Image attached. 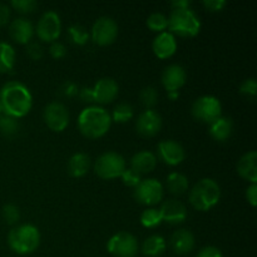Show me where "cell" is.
I'll return each mask as SVG.
<instances>
[{
    "mask_svg": "<svg viewBox=\"0 0 257 257\" xmlns=\"http://www.w3.org/2000/svg\"><path fill=\"white\" fill-rule=\"evenodd\" d=\"M49 53L54 59H62V58H64L67 55V48H65V45L63 43L55 40V42L50 43Z\"/></svg>",
    "mask_w": 257,
    "mask_h": 257,
    "instance_id": "cell-39",
    "label": "cell"
},
{
    "mask_svg": "<svg viewBox=\"0 0 257 257\" xmlns=\"http://www.w3.org/2000/svg\"><path fill=\"white\" fill-rule=\"evenodd\" d=\"M43 118L48 127L54 132H63L69 124V110L63 103L50 102L43 110Z\"/></svg>",
    "mask_w": 257,
    "mask_h": 257,
    "instance_id": "cell-12",
    "label": "cell"
},
{
    "mask_svg": "<svg viewBox=\"0 0 257 257\" xmlns=\"http://www.w3.org/2000/svg\"><path fill=\"white\" fill-rule=\"evenodd\" d=\"M2 215H3V218H4V221L8 223V225L15 226L20 220L19 207L13 205V203H8V205H5L4 207H3Z\"/></svg>",
    "mask_w": 257,
    "mask_h": 257,
    "instance_id": "cell-34",
    "label": "cell"
},
{
    "mask_svg": "<svg viewBox=\"0 0 257 257\" xmlns=\"http://www.w3.org/2000/svg\"><path fill=\"white\" fill-rule=\"evenodd\" d=\"M68 35H69V39L77 45L87 44V42L89 40V33L80 24L70 25L68 29Z\"/></svg>",
    "mask_w": 257,
    "mask_h": 257,
    "instance_id": "cell-31",
    "label": "cell"
},
{
    "mask_svg": "<svg viewBox=\"0 0 257 257\" xmlns=\"http://www.w3.org/2000/svg\"><path fill=\"white\" fill-rule=\"evenodd\" d=\"M156 157L168 166H178L185 161L186 152L182 145L177 141L165 140L158 143Z\"/></svg>",
    "mask_w": 257,
    "mask_h": 257,
    "instance_id": "cell-13",
    "label": "cell"
},
{
    "mask_svg": "<svg viewBox=\"0 0 257 257\" xmlns=\"http://www.w3.org/2000/svg\"><path fill=\"white\" fill-rule=\"evenodd\" d=\"M12 7L22 14H29L37 9L38 3L35 0H13Z\"/></svg>",
    "mask_w": 257,
    "mask_h": 257,
    "instance_id": "cell-36",
    "label": "cell"
},
{
    "mask_svg": "<svg viewBox=\"0 0 257 257\" xmlns=\"http://www.w3.org/2000/svg\"><path fill=\"white\" fill-rule=\"evenodd\" d=\"M135 198L145 206H155L163 200V186L156 178L142 180L135 188Z\"/></svg>",
    "mask_w": 257,
    "mask_h": 257,
    "instance_id": "cell-11",
    "label": "cell"
},
{
    "mask_svg": "<svg viewBox=\"0 0 257 257\" xmlns=\"http://www.w3.org/2000/svg\"><path fill=\"white\" fill-rule=\"evenodd\" d=\"M125 170V160L119 153L108 151L102 153L94 163L95 175L103 180H114L122 176Z\"/></svg>",
    "mask_w": 257,
    "mask_h": 257,
    "instance_id": "cell-6",
    "label": "cell"
},
{
    "mask_svg": "<svg viewBox=\"0 0 257 257\" xmlns=\"http://www.w3.org/2000/svg\"><path fill=\"white\" fill-rule=\"evenodd\" d=\"M62 33V20L59 14L54 10L43 13L37 24V35L40 40L53 43L59 38Z\"/></svg>",
    "mask_w": 257,
    "mask_h": 257,
    "instance_id": "cell-9",
    "label": "cell"
},
{
    "mask_svg": "<svg viewBox=\"0 0 257 257\" xmlns=\"http://www.w3.org/2000/svg\"><path fill=\"white\" fill-rule=\"evenodd\" d=\"M107 251L114 257H135L138 252V241L132 233L117 232L108 240Z\"/></svg>",
    "mask_w": 257,
    "mask_h": 257,
    "instance_id": "cell-8",
    "label": "cell"
},
{
    "mask_svg": "<svg viewBox=\"0 0 257 257\" xmlns=\"http://www.w3.org/2000/svg\"><path fill=\"white\" fill-rule=\"evenodd\" d=\"M90 163H92V161H90V157L87 153H74V155L69 158V161H68V173H69L72 177L75 178L83 177V176L87 175L88 171H89Z\"/></svg>",
    "mask_w": 257,
    "mask_h": 257,
    "instance_id": "cell-23",
    "label": "cell"
},
{
    "mask_svg": "<svg viewBox=\"0 0 257 257\" xmlns=\"http://www.w3.org/2000/svg\"><path fill=\"white\" fill-rule=\"evenodd\" d=\"M171 247L177 255H187L195 247V236L191 231L181 228L171 236Z\"/></svg>",
    "mask_w": 257,
    "mask_h": 257,
    "instance_id": "cell-20",
    "label": "cell"
},
{
    "mask_svg": "<svg viewBox=\"0 0 257 257\" xmlns=\"http://www.w3.org/2000/svg\"><path fill=\"white\" fill-rule=\"evenodd\" d=\"M120 178H122L123 183H124L125 186L136 188L140 185L141 181H142V175H140L138 172L133 171L132 168H125L124 172L120 176Z\"/></svg>",
    "mask_w": 257,
    "mask_h": 257,
    "instance_id": "cell-35",
    "label": "cell"
},
{
    "mask_svg": "<svg viewBox=\"0 0 257 257\" xmlns=\"http://www.w3.org/2000/svg\"><path fill=\"white\" fill-rule=\"evenodd\" d=\"M167 188L172 195L180 196L183 195L186 191L188 190V178L187 176H185L183 173L180 172H172L167 176Z\"/></svg>",
    "mask_w": 257,
    "mask_h": 257,
    "instance_id": "cell-26",
    "label": "cell"
},
{
    "mask_svg": "<svg viewBox=\"0 0 257 257\" xmlns=\"http://www.w3.org/2000/svg\"><path fill=\"white\" fill-rule=\"evenodd\" d=\"M10 7L9 5L0 3V27H4L9 23L10 19Z\"/></svg>",
    "mask_w": 257,
    "mask_h": 257,
    "instance_id": "cell-44",
    "label": "cell"
},
{
    "mask_svg": "<svg viewBox=\"0 0 257 257\" xmlns=\"http://www.w3.org/2000/svg\"><path fill=\"white\" fill-rule=\"evenodd\" d=\"M173 9H188L191 8L190 0H177V2H172Z\"/></svg>",
    "mask_w": 257,
    "mask_h": 257,
    "instance_id": "cell-46",
    "label": "cell"
},
{
    "mask_svg": "<svg viewBox=\"0 0 257 257\" xmlns=\"http://www.w3.org/2000/svg\"><path fill=\"white\" fill-rule=\"evenodd\" d=\"M79 93V87L72 80H65L59 87V94L63 98H74Z\"/></svg>",
    "mask_w": 257,
    "mask_h": 257,
    "instance_id": "cell-38",
    "label": "cell"
},
{
    "mask_svg": "<svg viewBox=\"0 0 257 257\" xmlns=\"http://www.w3.org/2000/svg\"><path fill=\"white\" fill-rule=\"evenodd\" d=\"M157 166V157L151 151H140L131 158V168L140 175L150 173Z\"/></svg>",
    "mask_w": 257,
    "mask_h": 257,
    "instance_id": "cell-22",
    "label": "cell"
},
{
    "mask_svg": "<svg viewBox=\"0 0 257 257\" xmlns=\"http://www.w3.org/2000/svg\"><path fill=\"white\" fill-rule=\"evenodd\" d=\"M190 203L197 211H210L221 198V188L212 178H202L190 191Z\"/></svg>",
    "mask_w": 257,
    "mask_h": 257,
    "instance_id": "cell-4",
    "label": "cell"
},
{
    "mask_svg": "<svg viewBox=\"0 0 257 257\" xmlns=\"http://www.w3.org/2000/svg\"><path fill=\"white\" fill-rule=\"evenodd\" d=\"M133 115H135V110L132 105L127 102H122L115 105L110 118L117 123H127L132 119Z\"/></svg>",
    "mask_w": 257,
    "mask_h": 257,
    "instance_id": "cell-28",
    "label": "cell"
},
{
    "mask_svg": "<svg viewBox=\"0 0 257 257\" xmlns=\"http://www.w3.org/2000/svg\"><path fill=\"white\" fill-rule=\"evenodd\" d=\"M191 113L195 119L211 124L222 115V104L215 95H202L193 102Z\"/></svg>",
    "mask_w": 257,
    "mask_h": 257,
    "instance_id": "cell-7",
    "label": "cell"
},
{
    "mask_svg": "<svg viewBox=\"0 0 257 257\" xmlns=\"http://www.w3.org/2000/svg\"><path fill=\"white\" fill-rule=\"evenodd\" d=\"M147 27L152 32H157L158 34L165 32L168 28V18L163 13L155 12L147 18Z\"/></svg>",
    "mask_w": 257,
    "mask_h": 257,
    "instance_id": "cell-30",
    "label": "cell"
},
{
    "mask_svg": "<svg viewBox=\"0 0 257 257\" xmlns=\"http://www.w3.org/2000/svg\"><path fill=\"white\" fill-rule=\"evenodd\" d=\"M166 250V240L161 235H151L143 241L142 252L148 257H158Z\"/></svg>",
    "mask_w": 257,
    "mask_h": 257,
    "instance_id": "cell-25",
    "label": "cell"
},
{
    "mask_svg": "<svg viewBox=\"0 0 257 257\" xmlns=\"http://www.w3.org/2000/svg\"><path fill=\"white\" fill-rule=\"evenodd\" d=\"M201 20L191 8L188 9H172L168 17V29L173 35L192 38L200 33Z\"/></svg>",
    "mask_w": 257,
    "mask_h": 257,
    "instance_id": "cell-5",
    "label": "cell"
},
{
    "mask_svg": "<svg viewBox=\"0 0 257 257\" xmlns=\"http://www.w3.org/2000/svg\"><path fill=\"white\" fill-rule=\"evenodd\" d=\"M90 37L93 42L100 47L112 44L118 37L117 22L110 17L98 18L92 27Z\"/></svg>",
    "mask_w": 257,
    "mask_h": 257,
    "instance_id": "cell-10",
    "label": "cell"
},
{
    "mask_svg": "<svg viewBox=\"0 0 257 257\" xmlns=\"http://www.w3.org/2000/svg\"><path fill=\"white\" fill-rule=\"evenodd\" d=\"M82 102L84 103H94V95H93V89L90 87H84L78 93Z\"/></svg>",
    "mask_w": 257,
    "mask_h": 257,
    "instance_id": "cell-45",
    "label": "cell"
},
{
    "mask_svg": "<svg viewBox=\"0 0 257 257\" xmlns=\"http://www.w3.org/2000/svg\"><path fill=\"white\" fill-rule=\"evenodd\" d=\"M0 105L5 115L22 118L30 112L33 107V95L29 88L18 80H12L0 89Z\"/></svg>",
    "mask_w": 257,
    "mask_h": 257,
    "instance_id": "cell-1",
    "label": "cell"
},
{
    "mask_svg": "<svg viewBox=\"0 0 257 257\" xmlns=\"http://www.w3.org/2000/svg\"><path fill=\"white\" fill-rule=\"evenodd\" d=\"M196 257H223V255L218 247H215V246H206V247H203L197 253Z\"/></svg>",
    "mask_w": 257,
    "mask_h": 257,
    "instance_id": "cell-42",
    "label": "cell"
},
{
    "mask_svg": "<svg viewBox=\"0 0 257 257\" xmlns=\"http://www.w3.org/2000/svg\"><path fill=\"white\" fill-rule=\"evenodd\" d=\"M141 103L145 105L147 109H152L156 104L158 103V93L156 88L153 87H145L141 90L140 94Z\"/></svg>",
    "mask_w": 257,
    "mask_h": 257,
    "instance_id": "cell-33",
    "label": "cell"
},
{
    "mask_svg": "<svg viewBox=\"0 0 257 257\" xmlns=\"http://www.w3.org/2000/svg\"><path fill=\"white\" fill-rule=\"evenodd\" d=\"M15 65V50L12 44L0 42V73H9Z\"/></svg>",
    "mask_w": 257,
    "mask_h": 257,
    "instance_id": "cell-27",
    "label": "cell"
},
{
    "mask_svg": "<svg viewBox=\"0 0 257 257\" xmlns=\"http://www.w3.org/2000/svg\"><path fill=\"white\" fill-rule=\"evenodd\" d=\"M233 132V122L231 118L228 117H222L221 115L218 119H216L215 122H212L210 124V133L211 137L213 140L218 141V142H225L228 138L231 137Z\"/></svg>",
    "mask_w": 257,
    "mask_h": 257,
    "instance_id": "cell-24",
    "label": "cell"
},
{
    "mask_svg": "<svg viewBox=\"0 0 257 257\" xmlns=\"http://www.w3.org/2000/svg\"><path fill=\"white\" fill-rule=\"evenodd\" d=\"M110 125L112 118L103 107L89 105L78 115V128L80 133L89 140L103 137L109 131Z\"/></svg>",
    "mask_w": 257,
    "mask_h": 257,
    "instance_id": "cell-2",
    "label": "cell"
},
{
    "mask_svg": "<svg viewBox=\"0 0 257 257\" xmlns=\"http://www.w3.org/2000/svg\"><path fill=\"white\" fill-rule=\"evenodd\" d=\"M162 222V216L157 208H146L141 215V225L146 228H156Z\"/></svg>",
    "mask_w": 257,
    "mask_h": 257,
    "instance_id": "cell-29",
    "label": "cell"
},
{
    "mask_svg": "<svg viewBox=\"0 0 257 257\" xmlns=\"http://www.w3.org/2000/svg\"><path fill=\"white\" fill-rule=\"evenodd\" d=\"M246 200L250 203L252 207L257 205V185L256 183H251L247 188H246Z\"/></svg>",
    "mask_w": 257,
    "mask_h": 257,
    "instance_id": "cell-43",
    "label": "cell"
},
{
    "mask_svg": "<svg viewBox=\"0 0 257 257\" xmlns=\"http://www.w3.org/2000/svg\"><path fill=\"white\" fill-rule=\"evenodd\" d=\"M162 128V117L155 109H146L136 122V130L143 137H153Z\"/></svg>",
    "mask_w": 257,
    "mask_h": 257,
    "instance_id": "cell-14",
    "label": "cell"
},
{
    "mask_svg": "<svg viewBox=\"0 0 257 257\" xmlns=\"http://www.w3.org/2000/svg\"><path fill=\"white\" fill-rule=\"evenodd\" d=\"M202 5L210 12H221L227 5L225 0H203Z\"/></svg>",
    "mask_w": 257,
    "mask_h": 257,
    "instance_id": "cell-41",
    "label": "cell"
},
{
    "mask_svg": "<svg viewBox=\"0 0 257 257\" xmlns=\"http://www.w3.org/2000/svg\"><path fill=\"white\" fill-rule=\"evenodd\" d=\"M2 112H3V110H2V105H0V114H2Z\"/></svg>",
    "mask_w": 257,
    "mask_h": 257,
    "instance_id": "cell-48",
    "label": "cell"
},
{
    "mask_svg": "<svg viewBox=\"0 0 257 257\" xmlns=\"http://www.w3.org/2000/svg\"><path fill=\"white\" fill-rule=\"evenodd\" d=\"M19 131V123L9 115H0V133L5 137H14Z\"/></svg>",
    "mask_w": 257,
    "mask_h": 257,
    "instance_id": "cell-32",
    "label": "cell"
},
{
    "mask_svg": "<svg viewBox=\"0 0 257 257\" xmlns=\"http://www.w3.org/2000/svg\"><path fill=\"white\" fill-rule=\"evenodd\" d=\"M153 53L160 59L171 58L177 50V40L176 37L170 32H162L153 39L152 43Z\"/></svg>",
    "mask_w": 257,
    "mask_h": 257,
    "instance_id": "cell-18",
    "label": "cell"
},
{
    "mask_svg": "<svg viewBox=\"0 0 257 257\" xmlns=\"http://www.w3.org/2000/svg\"><path fill=\"white\" fill-rule=\"evenodd\" d=\"M27 53L33 60H39L43 58V48L39 43H28Z\"/></svg>",
    "mask_w": 257,
    "mask_h": 257,
    "instance_id": "cell-40",
    "label": "cell"
},
{
    "mask_svg": "<svg viewBox=\"0 0 257 257\" xmlns=\"http://www.w3.org/2000/svg\"><path fill=\"white\" fill-rule=\"evenodd\" d=\"M187 74L182 65L171 64L162 73V84L167 92H178L185 85Z\"/></svg>",
    "mask_w": 257,
    "mask_h": 257,
    "instance_id": "cell-16",
    "label": "cell"
},
{
    "mask_svg": "<svg viewBox=\"0 0 257 257\" xmlns=\"http://www.w3.org/2000/svg\"><path fill=\"white\" fill-rule=\"evenodd\" d=\"M9 34L14 42L19 44H28L34 35V27L30 20L25 18H17L10 23Z\"/></svg>",
    "mask_w": 257,
    "mask_h": 257,
    "instance_id": "cell-19",
    "label": "cell"
},
{
    "mask_svg": "<svg viewBox=\"0 0 257 257\" xmlns=\"http://www.w3.org/2000/svg\"><path fill=\"white\" fill-rule=\"evenodd\" d=\"M240 93L253 99L257 94V83L255 78H248L243 80L240 85Z\"/></svg>",
    "mask_w": 257,
    "mask_h": 257,
    "instance_id": "cell-37",
    "label": "cell"
},
{
    "mask_svg": "<svg viewBox=\"0 0 257 257\" xmlns=\"http://www.w3.org/2000/svg\"><path fill=\"white\" fill-rule=\"evenodd\" d=\"M92 89L93 95H94V102L99 103V104H107V103L113 102L117 98L118 92H119L118 83L109 77L100 78Z\"/></svg>",
    "mask_w": 257,
    "mask_h": 257,
    "instance_id": "cell-15",
    "label": "cell"
},
{
    "mask_svg": "<svg viewBox=\"0 0 257 257\" xmlns=\"http://www.w3.org/2000/svg\"><path fill=\"white\" fill-rule=\"evenodd\" d=\"M8 245L18 255H29L39 247V230L30 223L14 226L8 235Z\"/></svg>",
    "mask_w": 257,
    "mask_h": 257,
    "instance_id": "cell-3",
    "label": "cell"
},
{
    "mask_svg": "<svg viewBox=\"0 0 257 257\" xmlns=\"http://www.w3.org/2000/svg\"><path fill=\"white\" fill-rule=\"evenodd\" d=\"M237 173L251 183H257V152L250 151L241 156L237 162Z\"/></svg>",
    "mask_w": 257,
    "mask_h": 257,
    "instance_id": "cell-21",
    "label": "cell"
},
{
    "mask_svg": "<svg viewBox=\"0 0 257 257\" xmlns=\"http://www.w3.org/2000/svg\"><path fill=\"white\" fill-rule=\"evenodd\" d=\"M178 97H180V93L178 92H168V98H170L171 100L177 99Z\"/></svg>",
    "mask_w": 257,
    "mask_h": 257,
    "instance_id": "cell-47",
    "label": "cell"
},
{
    "mask_svg": "<svg viewBox=\"0 0 257 257\" xmlns=\"http://www.w3.org/2000/svg\"><path fill=\"white\" fill-rule=\"evenodd\" d=\"M162 221L170 225H180L187 218V208L182 202L177 200H167L160 208Z\"/></svg>",
    "mask_w": 257,
    "mask_h": 257,
    "instance_id": "cell-17",
    "label": "cell"
}]
</instances>
